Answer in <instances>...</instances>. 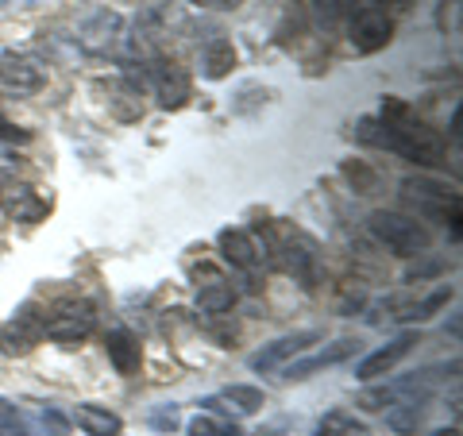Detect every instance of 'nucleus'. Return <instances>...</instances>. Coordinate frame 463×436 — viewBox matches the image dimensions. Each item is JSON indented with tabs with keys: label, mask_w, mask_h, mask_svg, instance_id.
<instances>
[{
	"label": "nucleus",
	"mask_w": 463,
	"mask_h": 436,
	"mask_svg": "<svg viewBox=\"0 0 463 436\" xmlns=\"http://www.w3.org/2000/svg\"><path fill=\"white\" fill-rule=\"evenodd\" d=\"M402 190H405V201L421 216L452 224V236H459V194H448V185L429 182V178H410Z\"/></svg>",
	"instance_id": "1"
},
{
	"label": "nucleus",
	"mask_w": 463,
	"mask_h": 436,
	"mask_svg": "<svg viewBox=\"0 0 463 436\" xmlns=\"http://www.w3.org/2000/svg\"><path fill=\"white\" fill-rule=\"evenodd\" d=\"M371 232H374V240L390 247L394 255H425L429 251V232L402 213H374Z\"/></svg>",
	"instance_id": "2"
},
{
	"label": "nucleus",
	"mask_w": 463,
	"mask_h": 436,
	"mask_svg": "<svg viewBox=\"0 0 463 436\" xmlns=\"http://www.w3.org/2000/svg\"><path fill=\"white\" fill-rule=\"evenodd\" d=\"M93 328H97V313H93L90 301L58 305L51 317H43V336H51L54 344H66V347H74L78 340H85Z\"/></svg>",
	"instance_id": "3"
},
{
	"label": "nucleus",
	"mask_w": 463,
	"mask_h": 436,
	"mask_svg": "<svg viewBox=\"0 0 463 436\" xmlns=\"http://www.w3.org/2000/svg\"><path fill=\"white\" fill-rule=\"evenodd\" d=\"M394 39V20L379 5H364L352 12V47L359 54H374Z\"/></svg>",
	"instance_id": "4"
},
{
	"label": "nucleus",
	"mask_w": 463,
	"mask_h": 436,
	"mask_svg": "<svg viewBox=\"0 0 463 436\" xmlns=\"http://www.w3.org/2000/svg\"><path fill=\"white\" fill-rule=\"evenodd\" d=\"M151 85H155V97L163 109H182L185 100L194 97V81L190 74L178 66V62H166V58H158L151 66Z\"/></svg>",
	"instance_id": "5"
},
{
	"label": "nucleus",
	"mask_w": 463,
	"mask_h": 436,
	"mask_svg": "<svg viewBox=\"0 0 463 436\" xmlns=\"http://www.w3.org/2000/svg\"><path fill=\"white\" fill-rule=\"evenodd\" d=\"M39 340H43V317L32 309V305L20 309L5 328H0V352L5 355H27Z\"/></svg>",
	"instance_id": "6"
},
{
	"label": "nucleus",
	"mask_w": 463,
	"mask_h": 436,
	"mask_svg": "<svg viewBox=\"0 0 463 436\" xmlns=\"http://www.w3.org/2000/svg\"><path fill=\"white\" fill-rule=\"evenodd\" d=\"M417 344H421V340H417V332H402V336H394L386 347H379V352H371L364 363H359V367H355V379L371 383V379H379V374H390V371H394L405 355L413 352Z\"/></svg>",
	"instance_id": "7"
},
{
	"label": "nucleus",
	"mask_w": 463,
	"mask_h": 436,
	"mask_svg": "<svg viewBox=\"0 0 463 436\" xmlns=\"http://www.w3.org/2000/svg\"><path fill=\"white\" fill-rule=\"evenodd\" d=\"M0 81L16 93H35V90H43V81H47V70H43L35 58L5 51L0 54Z\"/></svg>",
	"instance_id": "8"
},
{
	"label": "nucleus",
	"mask_w": 463,
	"mask_h": 436,
	"mask_svg": "<svg viewBox=\"0 0 463 436\" xmlns=\"http://www.w3.org/2000/svg\"><path fill=\"white\" fill-rule=\"evenodd\" d=\"M120 35H124V20L116 16V12L100 8V12H93V16L85 20L78 39H81V47L90 51V54H109L116 43H120Z\"/></svg>",
	"instance_id": "9"
},
{
	"label": "nucleus",
	"mask_w": 463,
	"mask_h": 436,
	"mask_svg": "<svg viewBox=\"0 0 463 436\" xmlns=\"http://www.w3.org/2000/svg\"><path fill=\"white\" fill-rule=\"evenodd\" d=\"M0 209H5L12 221H27L35 224L47 216V201L39 197V190H32V185L24 182H5V190H0Z\"/></svg>",
	"instance_id": "10"
},
{
	"label": "nucleus",
	"mask_w": 463,
	"mask_h": 436,
	"mask_svg": "<svg viewBox=\"0 0 463 436\" xmlns=\"http://www.w3.org/2000/svg\"><path fill=\"white\" fill-rule=\"evenodd\" d=\"M216 247H221V255L228 259L236 270H255L259 259H263V251H259V243L251 240V232L243 228H221V236H216Z\"/></svg>",
	"instance_id": "11"
},
{
	"label": "nucleus",
	"mask_w": 463,
	"mask_h": 436,
	"mask_svg": "<svg viewBox=\"0 0 463 436\" xmlns=\"http://www.w3.org/2000/svg\"><path fill=\"white\" fill-rule=\"evenodd\" d=\"M309 344H317V332H313V328H306V332H294V336H279L274 344L259 347V352L251 355V371H274V367H279V363H286L289 355L306 352Z\"/></svg>",
	"instance_id": "12"
},
{
	"label": "nucleus",
	"mask_w": 463,
	"mask_h": 436,
	"mask_svg": "<svg viewBox=\"0 0 463 436\" xmlns=\"http://www.w3.org/2000/svg\"><path fill=\"white\" fill-rule=\"evenodd\" d=\"M355 352H359V340H336V344H328L325 352H317V355L301 359V363H289L282 379H286V383H301V379H309L313 371L332 367V363H344L347 355H355Z\"/></svg>",
	"instance_id": "13"
},
{
	"label": "nucleus",
	"mask_w": 463,
	"mask_h": 436,
	"mask_svg": "<svg viewBox=\"0 0 463 436\" xmlns=\"http://www.w3.org/2000/svg\"><path fill=\"white\" fill-rule=\"evenodd\" d=\"M105 352H109V359H112V367L120 371V374H139V363H143V347H139V340L132 336L128 328H112L109 336H105Z\"/></svg>",
	"instance_id": "14"
},
{
	"label": "nucleus",
	"mask_w": 463,
	"mask_h": 436,
	"mask_svg": "<svg viewBox=\"0 0 463 436\" xmlns=\"http://www.w3.org/2000/svg\"><path fill=\"white\" fill-rule=\"evenodd\" d=\"M232 70H236V47H232V39H224V35L209 39L205 54H201V74L209 81H221L232 74Z\"/></svg>",
	"instance_id": "15"
},
{
	"label": "nucleus",
	"mask_w": 463,
	"mask_h": 436,
	"mask_svg": "<svg viewBox=\"0 0 463 436\" xmlns=\"http://www.w3.org/2000/svg\"><path fill=\"white\" fill-rule=\"evenodd\" d=\"M74 421H78V429H85V436H120L124 429V421L112 410H105V405H78Z\"/></svg>",
	"instance_id": "16"
},
{
	"label": "nucleus",
	"mask_w": 463,
	"mask_h": 436,
	"mask_svg": "<svg viewBox=\"0 0 463 436\" xmlns=\"http://www.w3.org/2000/svg\"><path fill=\"white\" fill-rule=\"evenodd\" d=\"M232 305H236V289H232V282H224V279L201 282V289H197V309H201V313L221 317V313L232 309Z\"/></svg>",
	"instance_id": "17"
},
{
	"label": "nucleus",
	"mask_w": 463,
	"mask_h": 436,
	"mask_svg": "<svg viewBox=\"0 0 463 436\" xmlns=\"http://www.w3.org/2000/svg\"><path fill=\"white\" fill-rule=\"evenodd\" d=\"M313 436H371L364 421H355V413L347 410H328L321 421H317Z\"/></svg>",
	"instance_id": "18"
},
{
	"label": "nucleus",
	"mask_w": 463,
	"mask_h": 436,
	"mask_svg": "<svg viewBox=\"0 0 463 436\" xmlns=\"http://www.w3.org/2000/svg\"><path fill=\"white\" fill-rule=\"evenodd\" d=\"M425 421V402H417V398H405L402 405H394V410L386 413V425L394 429L398 436H410L417 432V425Z\"/></svg>",
	"instance_id": "19"
},
{
	"label": "nucleus",
	"mask_w": 463,
	"mask_h": 436,
	"mask_svg": "<svg viewBox=\"0 0 463 436\" xmlns=\"http://www.w3.org/2000/svg\"><path fill=\"white\" fill-rule=\"evenodd\" d=\"M221 402H228L236 413H259L267 405V394L259 386H228L221 394Z\"/></svg>",
	"instance_id": "20"
},
{
	"label": "nucleus",
	"mask_w": 463,
	"mask_h": 436,
	"mask_svg": "<svg viewBox=\"0 0 463 436\" xmlns=\"http://www.w3.org/2000/svg\"><path fill=\"white\" fill-rule=\"evenodd\" d=\"M185 432L190 436H240V425L228 417H216V413H197Z\"/></svg>",
	"instance_id": "21"
},
{
	"label": "nucleus",
	"mask_w": 463,
	"mask_h": 436,
	"mask_svg": "<svg viewBox=\"0 0 463 436\" xmlns=\"http://www.w3.org/2000/svg\"><path fill=\"white\" fill-rule=\"evenodd\" d=\"M344 178L352 182L359 194H379V185H383V178L364 163V158H352V163H344Z\"/></svg>",
	"instance_id": "22"
},
{
	"label": "nucleus",
	"mask_w": 463,
	"mask_h": 436,
	"mask_svg": "<svg viewBox=\"0 0 463 436\" xmlns=\"http://www.w3.org/2000/svg\"><path fill=\"white\" fill-rule=\"evenodd\" d=\"M0 436H27L24 413H20L8 398H0Z\"/></svg>",
	"instance_id": "23"
},
{
	"label": "nucleus",
	"mask_w": 463,
	"mask_h": 436,
	"mask_svg": "<svg viewBox=\"0 0 463 436\" xmlns=\"http://www.w3.org/2000/svg\"><path fill=\"white\" fill-rule=\"evenodd\" d=\"M448 298H452L448 289H437L432 298H425L421 305H413V309H410V313H402V317H405V321H425V317H432V309H440V305H448Z\"/></svg>",
	"instance_id": "24"
},
{
	"label": "nucleus",
	"mask_w": 463,
	"mask_h": 436,
	"mask_svg": "<svg viewBox=\"0 0 463 436\" xmlns=\"http://www.w3.org/2000/svg\"><path fill=\"white\" fill-rule=\"evenodd\" d=\"M390 402H394V390H386V386H379V390H364V394L355 398V405H364L367 413H379V410H386Z\"/></svg>",
	"instance_id": "25"
},
{
	"label": "nucleus",
	"mask_w": 463,
	"mask_h": 436,
	"mask_svg": "<svg viewBox=\"0 0 463 436\" xmlns=\"http://www.w3.org/2000/svg\"><path fill=\"white\" fill-rule=\"evenodd\" d=\"M151 425L158 432H174L182 425V410H178V405H158V410L151 413Z\"/></svg>",
	"instance_id": "26"
},
{
	"label": "nucleus",
	"mask_w": 463,
	"mask_h": 436,
	"mask_svg": "<svg viewBox=\"0 0 463 436\" xmlns=\"http://www.w3.org/2000/svg\"><path fill=\"white\" fill-rule=\"evenodd\" d=\"M39 421H43V432H47V436H66V432H70V421L58 413L54 405H47V410L39 413Z\"/></svg>",
	"instance_id": "27"
},
{
	"label": "nucleus",
	"mask_w": 463,
	"mask_h": 436,
	"mask_svg": "<svg viewBox=\"0 0 463 436\" xmlns=\"http://www.w3.org/2000/svg\"><path fill=\"white\" fill-rule=\"evenodd\" d=\"M347 5H352V0H317V12H321V16L332 24V20H336Z\"/></svg>",
	"instance_id": "28"
},
{
	"label": "nucleus",
	"mask_w": 463,
	"mask_h": 436,
	"mask_svg": "<svg viewBox=\"0 0 463 436\" xmlns=\"http://www.w3.org/2000/svg\"><path fill=\"white\" fill-rule=\"evenodd\" d=\"M12 170H20V158H16V151H12V147L0 143V178H8Z\"/></svg>",
	"instance_id": "29"
},
{
	"label": "nucleus",
	"mask_w": 463,
	"mask_h": 436,
	"mask_svg": "<svg viewBox=\"0 0 463 436\" xmlns=\"http://www.w3.org/2000/svg\"><path fill=\"white\" fill-rule=\"evenodd\" d=\"M0 139H16V143H27V139H32V132H20L16 124L0 116Z\"/></svg>",
	"instance_id": "30"
},
{
	"label": "nucleus",
	"mask_w": 463,
	"mask_h": 436,
	"mask_svg": "<svg viewBox=\"0 0 463 436\" xmlns=\"http://www.w3.org/2000/svg\"><path fill=\"white\" fill-rule=\"evenodd\" d=\"M286 429H289V421H286V417H279V421H270V425H263V429H259L255 436H282Z\"/></svg>",
	"instance_id": "31"
},
{
	"label": "nucleus",
	"mask_w": 463,
	"mask_h": 436,
	"mask_svg": "<svg viewBox=\"0 0 463 436\" xmlns=\"http://www.w3.org/2000/svg\"><path fill=\"white\" fill-rule=\"evenodd\" d=\"M205 5H209V8H221V12H228V8H240L243 0H205Z\"/></svg>",
	"instance_id": "32"
},
{
	"label": "nucleus",
	"mask_w": 463,
	"mask_h": 436,
	"mask_svg": "<svg viewBox=\"0 0 463 436\" xmlns=\"http://www.w3.org/2000/svg\"><path fill=\"white\" fill-rule=\"evenodd\" d=\"M432 436H459V429H437Z\"/></svg>",
	"instance_id": "33"
}]
</instances>
